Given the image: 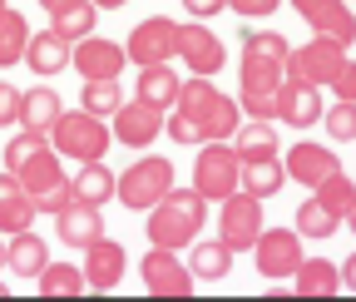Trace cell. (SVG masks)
<instances>
[{"mask_svg": "<svg viewBox=\"0 0 356 302\" xmlns=\"http://www.w3.org/2000/svg\"><path fill=\"white\" fill-rule=\"evenodd\" d=\"M173 109L193 119V129H198L203 144H208V139H233L238 124H243V104L222 95L218 84H213V74H193V79L178 84Z\"/></svg>", "mask_w": 356, "mask_h": 302, "instance_id": "6da1fadb", "label": "cell"}, {"mask_svg": "<svg viewBox=\"0 0 356 302\" xmlns=\"http://www.w3.org/2000/svg\"><path fill=\"white\" fill-rule=\"evenodd\" d=\"M203 223H208V198L198 193V189H173L168 198H159L154 208H149V243L154 248H188L198 233H203Z\"/></svg>", "mask_w": 356, "mask_h": 302, "instance_id": "7a4b0ae2", "label": "cell"}, {"mask_svg": "<svg viewBox=\"0 0 356 302\" xmlns=\"http://www.w3.org/2000/svg\"><path fill=\"white\" fill-rule=\"evenodd\" d=\"M50 144L60 149V159L95 164V159H104V154H109L114 129H109L99 114H89V109H65V114L50 124Z\"/></svg>", "mask_w": 356, "mask_h": 302, "instance_id": "3957f363", "label": "cell"}, {"mask_svg": "<svg viewBox=\"0 0 356 302\" xmlns=\"http://www.w3.org/2000/svg\"><path fill=\"white\" fill-rule=\"evenodd\" d=\"M193 189L208 198V203H222L228 193L243 189V159L233 144H222V139H208L198 144V159H193Z\"/></svg>", "mask_w": 356, "mask_h": 302, "instance_id": "277c9868", "label": "cell"}, {"mask_svg": "<svg viewBox=\"0 0 356 302\" xmlns=\"http://www.w3.org/2000/svg\"><path fill=\"white\" fill-rule=\"evenodd\" d=\"M243 84H238V104L248 119H277V84L287 79L282 60H267V55H248L243 50V65H238Z\"/></svg>", "mask_w": 356, "mask_h": 302, "instance_id": "5b68a950", "label": "cell"}, {"mask_svg": "<svg viewBox=\"0 0 356 302\" xmlns=\"http://www.w3.org/2000/svg\"><path fill=\"white\" fill-rule=\"evenodd\" d=\"M173 193V164L159 159V154H144V159H134L124 174H119V203L134 208V213H149L159 198Z\"/></svg>", "mask_w": 356, "mask_h": 302, "instance_id": "8992f818", "label": "cell"}, {"mask_svg": "<svg viewBox=\"0 0 356 302\" xmlns=\"http://www.w3.org/2000/svg\"><path fill=\"white\" fill-rule=\"evenodd\" d=\"M257 233H262V198L248 193V189L228 193L222 208H218V238L228 243L233 253H252Z\"/></svg>", "mask_w": 356, "mask_h": 302, "instance_id": "52a82bcc", "label": "cell"}, {"mask_svg": "<svg viewBox=\"0 0 356 302\" xmlns=\"http://www.w3.org/2000/svg\"><path fill=\"white\" fill-rule=\"evenodd\" d=\"M341 65H346V45L317 35V40H307V45L287 50V65H282V70H287L292 79H307V84H332V79L341 74Z\"/></svg>", "mask_w": 356, "mask_h": 302, "instance_id": "ba28073f", "label": "cell"}, {"mask_svg": "<svg viewBox=\"0 0 356 302\" xmlns=\"http://www.w3.org/2000/svg\"><path fill=\"white\" fill-rule=\"evenodd\" d=\"M139 278H144V287H149L154 297H188L193 283H198L188 263H178L173 248H149V253L139 257Z\"/></svg>", "mask_w": 356, "mask_h": 302, "instance_id": "9c48e42d", "label": "cell"}, {"mask_svg": "<svg viewBox=\"0 0 356 302\" xmlns=\"http://www.w3.org/2000/svg\"><path fill=\"white\" fill-rule=\"evenodd\" d=\"M129 65H168L173 55H178V25L168 20V15H149L144 25H134L129 30Z\"/></svg>", "mask_w": 356, "mask_h": 302, "instance_id": "30bf717a", "label": "cell"}, {"mask_svg": "<svg viewBox=\"0 0 356 302\" xmlns=\"http://www.w3.org/2000/svg\"><path fill=\"white\" fill-rule=\"evenodd\" d=\"M252 253H257V273L262 278H292L297 263H302V233L297 228H262Z\"/></svg>", "mask_w": 356, "mask_h": 302, "instance_id": "8fae6325", "label": "cell"}, {"mask_svg": "<svg viewBox=\"0 0 356 302\" xmlns=\"http://www.w3.org/2000/svg\"><path fill=\"white\" fill-rule=\"evenodd\" d=\"M70 65H74L84 79H119V74H124V65H129V50H124V45H114V40L84 35V40H74Z\"/></svg>", "mask_w": 356, "mask_h": 302, "instance_id": "7c38bea8", "label": "cell"}, {"mask_svg": "<svg viewBox=\"0 0 356 302\" xmlns=\"http://www.w3.org/2000/svg\"><path fill=\"white\" fill-rule=\"evenodd\" d=\"M322 84H307V79H282L277 84V119L292 124V129H312V124H322Z\"/></svg>", "mask_w": 356, "mask_h": 302, "instance_id": "4fadbf2b", "label": "cell"}, {"mask_svg": "<svg viewBox=\"0 0 356 302\" xmlns=\"http://www.w3.org/2000/svg\"><path fill=\"white\" fill-rule=\"evenodd\" d=\"M292 6L317 35L337 40V45H356V15L346 0H292Z\"/></svg>", "mask_w": 356, "mask_h": 302, "instance_id": "5bb4252c", "label": "cell"}, {"mask_svg": "<svg viewBox=\"0 0 356 302\" xmlns=\"http://www.w3.org/2000/svg\"><path fill=\"white\" fill-rule=\"evenodd\" d=\"M163 134V109L159 104H144V100H134V104H119L114 109V139L129 144V149H144Z\"/></svg>", "mask_w": 356, "mask_h": 302, "instance_id": "9a60e30c", "label": "cell"}, {"mask_svg": "<svg viewBox=\"0 0 356 302\" xmlns=\"http://www.w3.org/2000/svg\"><path fill=\"white\" fill-rule=\"evenodd\" d=\"M124 268H129V253L114 238H99V243L84 248V283H89V292H114Z\"/></svg>", "mask_w": 356, "mask_h": 302, "instance_id": "2e32d148", "label": "cell"}, {"mask_svg": "<svg viewBox=\"0 0 356 302\" xmlns=\"http://www.w3.org/2000/svg\"><path fill=\"white\" fill-rule=\"evenodd\" d=\"M55 233H60V243L65 248H89V243H99L104 238V213L95 208V203H65L60 213H55Z\"/></svg>", "mask_w": 356, "mask_h": 302, "instance_id": "e0dca14e", "label": "cell"}, {"mask_svg": "<svg viewBox=\"0 0 356 302\" xmlns=\"http://www.w3.org/2000/svg\"><path fill=\"white\" fill-rule=\"evenodd\" d=\"M178 60L193 74H218L228 55H222V40L208 25H178Z\"/></svg>", "mask_w": 356, "mask_h": 302, "instance_id": "ac0fdd59", "label": "cell"}, {"mask_svg": "<svg viewBox=\"0 0 356 302\" xmlns=\"http://www.w3.org/2000/svg\"><path fill=\"white\" fill-rule=\"evenodd\" d=\"M40 218V208H35V193L10 174V168H6V174H0V233H25L30 223Z\"/></svg>", "mask_w": 356, "mask_h": 302, "instance_id": "d6986e66", "label": "cell"}, {"mask_svg": "<svg viewBox=\"0 0 356 302\" xmlns=\"http://www.w3.org/2000/svg\"><path fill=\"white\" fill-rule=\"evenodd\" d=\"M282 168H287V179H297V184H307V189H317L327 174H337V168H341V159H337L327 144H292L287 159H282Z\"/></svg>", "mask_w": 356, "mask_h": 302, "instance_id": "ffe728a7", "label": "cell"}, {"mask_svg": "<svg viewBox=\"0 0 356 302\" xmlns=\"http://www.w3.org/2000/svg\"><path fill=\"white\" fill-rule=\"evenodd\" d=\"M25 65H30L40 79L60 74V70L70 65V40H65L60 30H40V35H30V45H25Z\"/></svg>", "mask_w": 356, "mask_h": 302, "instance_id": "44dd1931", "label": "cell"}, {"mask_svg": "<svg viewBox=\"0 0 356 302\" xmlns=\"http://www.w3.org/2000/svg\"><path fill=\"white\" fill-rule=\"evenodd\" d=\"M44 263H50V243H44L35 228L10 233V257H6V268H10L15 278H40Z\"/></svg>", "mask_w": 356, "mask_h": 302, "instance_id": "7402d4cb", "label": "cell"}, {"mask_svg": "<svg viewBox=\"0 0 356 302\" xmlns=\"http://www.w3.org/2000/svg\"><path fill=\"white\" fill-rule=\"evenodd\" d=\"M15 179L40 198V193H50V189H60V184H70L65 174H60V149L50 144V149H40L35 159H25L20 168H15Z\"/></svg>", "mask_w": 356, "mask_h": 302, "instance_id": "603a6c76", "label": "cell"}, {"mask_svg": "<svg viewBox=\"0 0 356 302\" xmlns=\"http://www.w3.org/2000/svg\"><path fill=\"white\" fill-rule=\"evenodd\" d=\"M70 189H74V198H79V203H95V208H104V203L119 193V174H109V168H104V159H95V164H84L79 174L70 179Z\"/></svg>", "mask_w": 356, "mask_h": 302, "instance_id": "cb8c5ba5", "label": "cell"}, {"mask_svg": "<svg viewBox=\"0 0 356 302\" xmlns=\"http://www.w3.org/2000/svg\"><path fill=\"white\" fill-rule=\"evenodd\" d=\"M292 278H297V297H337L341 287V273L332 257H302Z\"/></svg>", "mask_w": 356, "mask_h": 302, "instance_id": "d4e9b609", "label": "cell"}, {"mask_svg": "<svg viewBox=\"0 0 356 302\" xmlns=\"http://www.w3.org/2000/svg\"><path fill=\"white\" fill-rule=\"evenodd\" d=\"M233 149H238L243 164H252V159H273V154H277V129H273V119H248V124H238Z\"/></svg>", "mask_w": 356, "mask_h": 302, "instance_id": "484cf974", "label": "cell"}, {"mask_svg": "<svg viewBox=\"0 0 356 302\" xmlns=\"http://www.w3.org/2000/svg\"><path fill=\"white\" fill-rule=\"evenodd\" d=\"M60 114H65V109H60V95L50 90V84H35V90L20 95V124H25V129H44V134H50V124H55Z\"/></svg>", "mask_w": 356, "mask_h": 302, "instance_id": "4316f807", "label": "cell"}, {"mask_svg": "<svg viewBox=\"0 0 356 302\" xmlns=\"http://www.w3.org/2000/svg\"><path fill=\"white\" fill-rule=\"evenodd\" d=\"M95 20H99V6H95V0H70V6L50 10V30H60L70 45H74V40H84V35H95Z\"/></svg>", "mask_w": 356, "mask_h": 302, "instance_id": "83f0119b", "label": "cell"}, {"mask_svg": "<svg viewBox=\"0 0 356 302\" xmlns=\"http://www.w3.org/2000/svg\"><path fill=\"white\" fill-rule=\"evenodd\" d=\"M178 79L168 65H144L139 70V95L134 100H144V104H159V109H173V100H178Z\"/></svg>", "mask_w": 356, "mask_h": 302, "instance_id": "f1b7e54d", "label": "cell"}, {"mask_svg": "<svg viewBox=\"0 0 356 302\" xmlns=\"http://www.w3.org/2000/svg\"><path fill=\"white\" fill-rule=\"evenodd\" d=\"M188 268H193V278H203V283H222L228 278V268H233V248L228 243H198L193 238V257H188Z\"/></svg>", "mask_w": 356, "mask_h": 302, "instance_id": "f546056e", "label": "cell"}, {"mask_svg": "<svg viewBox=\"0 0 356 302\" xmlns=\"http://www.w3.org/2000/svg\"><path fill=\"white\" fill-rule=\"evenodd\" d=\"M35 287L44 297H79V292H89L84 268H74V263H44V273L35 278Z\"/></svg>", "mask_w": 356, "mask_h": 302, "instance_id": "4dcf8cb0", "label": "cell"}, {"mask_svg": "<svg viewBox=\"0 0 356 302\" xmlns=\"http://www.w3.org/2000/svg\"><path fill=\"white\" fill-rule=\"evenodd\" d=\"M282 184H287V168H282L277 154H273V159H252V164H243V189H248V193L273 198Z\"/></svg>", "mask_w": 356, "mask_h": 302, "instance_id": "1f68e13d", "label": "cell"}, {"mask_svg": "<svg viewBox=\"0 0 356 302\" xmlns=\"http://www.w3.org/2000/svg\"><path fill=\"white\" fill-rule=\"evenodd\" d=\"M25 45H30V25L20 10H6L0 15V70L6 65H20L25 60Z\"/></svg>", "mask_w": 356, "mask_h": 302, "instance_id": "d6a6232c", "label": "cell"}, {"mask_svg": "<svg viewBox=\"0 0 356 302\" xmlns=\"http://www.w3.org/2000/svg\"><path fill=\"white\" fill-rule=\"evenodd\" d=\"M119 104H124V90H119V79H84V90H79V109L99 114V119H109Z\"/></svg>", "mask_w": 356, "mask_h": 302, "instance_id": "836d02e7", "label": "cell"}, {"mask_svg": "<svg viewBox=\"0 0 356 302\" xmlns=\"http://www.w3.org/2000/svg\"><path fill=\"white\" fill-rule=\"evenodd\" d=\"M337 223H341V218H337L322 198H307V203L297 208V233H302V238H332Z\"/></svg>", "mask_w": 356, "mask_h": 302, "instance_id": "e575fe53", "label": "cell"}, {"mask_svg": "<svg viewBox=\"0 0 356 302\" xmlns=\"http://www.w3.org/2000/svg\"><path fill=\"white\" fill-rule=\"evenodd\" d=\"M317 198L337 213L341 223H346V213H351V203H356V184L346 179V168H337V174H327V179L317 184Z\"/></svg>", "mask_w": 356, "mask_h": 302, "instance_id": "d590c367", "label": "cell"}, {"mask_svg": "<svg viewBox=\"0 0 356 302\" xmlns=\"http://www.w3.org/2000/svg\"><path fill=\"white\" fill-rule=\"evenodd\" d=\"M40 149H50V134H44V129H25V124H20V134L6 144V168L15 174V168H20L25 159H35Z\"/></svg>", "mask_w": 356, "mask_h": 302, "instance_id": "8d00e7d4", "label": "cell"}, {"mask_svg": "<svg viewBox=\"0 0 356 302\" xmlns=\"http://www.w3.org/2000/svg\"><path fill=\"white\" fill-rule=\"evenodd\" d=\"M322 124H327L332 144H351V139H356V104H351V100H337V109H327Z\"/></svg>", "mask_w": 356, "mask_h": 302, "instance_id": "74e56055", "label": "cell"}, {"mask_svg": "<svg viewBox=\"0 0 356 302\" xmlns=\"http://www.w3.org/2000/svg\"><path fill=\"white\" fill-rule=\"evenodd\" d=\"M243 50H248V55H267V60H282V65H287V50H292V45H287L277 30H262V35H257V30H248V35H243Z\"/></svg>", "mask_w": 356, "mask_h": 302, "instance_id": "f35d334b", "label": "cell"}, {"mask_svg": "<svg viewBox=\"0 0 356 302\" xmlns=\"http://www.w3.org/2000/svg\"><path fill=\"white\" fill-rule=\"evenodd\" d=\"M6 124H20V90L0 79V129Z\"/></svg>", "mask_w": 356, "mask_h": 302, "instance_id": "ab89813d", "label": "cell"}, {"mask_svg": "<svg viewBox=\"0 0 356 302\" xmlns=\"http://www.w3.org/2000/svg\"><path fill=\"white\" fill-rule=\"evenodd\" d=\"M282 6V0H228V10H238L243 20H262V15H273Z\"/></svg>", "mask_w": 356, "mask_h": 302, "instance_id": "60d3db41", "label": "cell"}, {"mask_svg": "<svg viewBox=\"0 0 356 302\" xmlns=\"http://www.w3.org/2000/svg\"><path fill=\"white\" fill-rule=\"evenodd\" d=\"M332 90H337V100H351V104H356V60L341 65V74L332 79Z\"/></svg>", "mask_w": 356, "mask_h": 302, "instance_id": "b9f144b4", "label": "cell"}, {"mask_svg": "<svg viewBox=\"0 0 356 302\" xmlns=\"http://www.w3.org/2000/svg\"><path fill=\"white\" fill-rule=\"evenodd\" d=\"M184 10H188L193 20H208V15H218V10H228V0H184Z\"/></svg>", "mask_w": 356, "mask_h": 302, "instance_id": "7bdbcfd3", "label": "cell"}, {"mask_svg": "<svg viewBox=\"0 0 356 302\" xmlns=\"http://www.w3.org/2000/svg\"><path fill=\"white\" fill-rule=\"evenodd\" d=\"M341 287H351V292H356V253L341 263Z\"/></svg>", "mask_w": 356, "mask_h": 302, "instance_id": "ee69618b", "label": "cell"}, {"mask_svg": "<svg viewBox=\"0 0 356 302\" xmlns=\"http://www.w3.org/2000/svg\"><path fill=\"white\" fill-rule=\"evenodd\" d=\"M99 10H119V6H129V0H95Z\"/></svg>", "mask_w": 356, "mask_h": 302, "instance_id": "f6af8a7d", "label": "cell"}, {"mask_svg": "<svg viewBox=\"0 0 356 302\" xmlns=\"http://www.w3.org/2000/svg\"><path fill=\"white\" fill-rule=\"evenodd\" d=\"M40 6H44V10H60V6H70V0H40Z\"/></svg>", "mask_w": 356, "mask_h": 302, "instance_id": "bcb514c9", "label": "cell"}, {"mask_svg": "<svg viewBox=\"0 0 356 302\" xmlns=\"http://www.w3.org/2000/svg\"><path fill=\"white\" fill-rule=\"evenodd\" d=\"M6 257H10V243H0V268H6Z\"/></svg>", "mask_w": 356, "mask_h": 302, "instance_id": "7dc6e473", "label": "cell"}, {"mask_svg": "<svg viewBox=\"0 0 356 302\" xmlns=\"http://www.w3.org/2000/svg\"><path fill=\"white\" fill-rule=\"evenodd\" d=\"M346 223H351V233H356V203H351V213H346Z\"/></svg>", "mask_w": 356, "mask_h": 302, "instance_id": "c3c4849f", "label": "cell"}, {"mask_svg": "<svg viewBox=\"0 0 356 302\" xmlns=\"http://www.w3.org/2000/svg\"><path fill=\"white\" fill-rule=\"evenodd\" d=\"M6 10H10V0H0V15H6Z\"/></svg>", "mask_w": 356, "mask_h": 302, "instance_id": "681fc988", "label": "cell"}, {"mask_svg": "<svg viewBox=\"0 0 356 302\" xmlns=\"http://www.w3.org/2000/svg\"><path fill=\"white\" fill-rule=\"evenodd\" d=\"M6 292H10V287H6V283H0V297H6Z\"/></svg>", "mask_w": 356, "mask_h": 302, "instance_id": "f907efd6", "label": "cell"}]
</instances>
